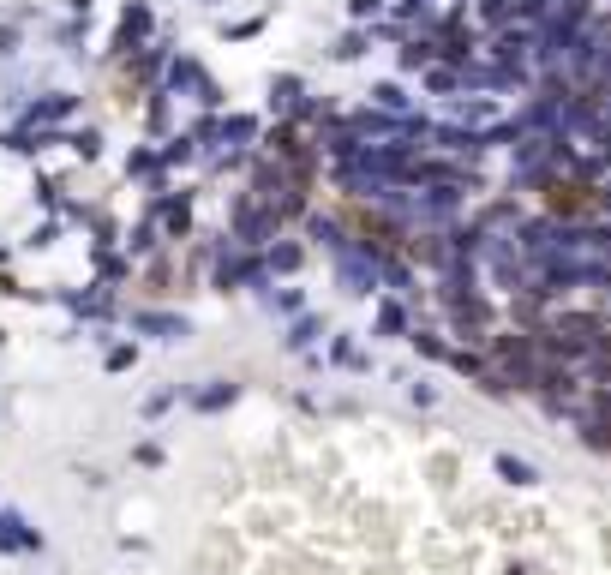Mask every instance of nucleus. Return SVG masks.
Masks as SVG:
<instances>
[{
  "label": "nucleus",
  "mask_w": 611,
  "mask_h": 575,
  "mask_svg": "<svg viewBox=\"0 0 611 575\" xmlns=\"http://www.w3.org/2000/svg\"><path fill=\"white\" fill-rule=\"evenodd\" d=\"M192 162H198V144H192L186 126L168 132V138H156V168H162V174H180V168H192Z\"/></svg>",
  "instance_id": "a211bd4d"
},
{
  "label": "nucleus",
  "mask_w": 611,
  "mask_h": 575,
  "mask_svg": "<svg viewBox=\"0 0 611 575\" xmlns=\"http://www.w3.org/2000/svg\"><path fill=\"white\" fill-rule=\"evenodd\" d=\"M408 348H414L426 366H450V342H444L438 330H420V324H414V330H408Z\"/></svg>",
  "instance_id": "cd10ccee"
},
{
  "label": "nucleus",
  "mask_w": 611,
  "mask_h": 575,
  "mask_svg": "<svg viewBox=\"0 0 611 575\" xmlns=\"http://www.w3.org/2000/svg\"><path fill=\"white\" fill-rule=\"evenodd\" d=\"M60 228H66V222H60V216H42V222H36V228H30V240H24V252H48V246H54V240H60Z\"/></svg>",
  "instance_id": "f704fd0d"
},
{
  "label": "nucleus",
  "mask_w": 611,
  "mask_h": 575,
  "mask_svg": "<svg viewBox=\"0 0 611 575\" xmlns=\"http://www.w3.org/2000/svg\"><path fill=\"white\" fill-rule=\"evenodd\" d=\"M324 336H330V318L306 306V312H294V318H288V330H282V348H288V354H312Z\"/></svg>",
  "instance_id": "4468645a"
},
{
  "label": "nucleus",
  "mask_w": 611,
  "mask_h": 575,
  "mask_svg": "<svg viewBox=\"0 0 611 575\" xmlns=\"http://www.w3.org/2000/svg\"><path fill=\"white\" fill-rule=\"evenodd\" d=\"M432 60H438L432 36H402V42H396V78H402V72H426Z\"/></svg>",
  "instance_id": "393cba45"
},
{
  "label": "nucleus",
  "mask_w": 611,
  "mask_h": 575,
  "mask_svg": "<svg viewBox=\"0 0 611 575\" xmlns=\"http://www.w3.org/2000/svg\"><path fill=\"white\" fill-rule=\"evenodd\" d=\"M156 90H168V96H192L198 108H210V114H222V84L210 78V66L192 54V48H174L168 54V66H162V78H156Z\"/></svg>",
  "instance_id": "f03ea898"
},
{
  "label": "nucleus",
  "mask_w": 611,
  "mask_h": 575,
  "mask_svg": "<svg viewBox=\"0 0 611 575\" xmlns=\"http://www.w3.org/2000/svg\"><path fill=\"white\" fill-rule=\"evenodd\" d=\"M390 12V0H348V24H378Z\"/></svg>",
  "instance_id": "e433bc0d"
},
{
  "label": "nucleus",
  "mask_w": 611,
  "mask_h": 575,
  "mask_svg": "<svg viewBox=\"0 0 611 575\" xmlns=\"http://www.w3.org/2000/svg\"><path fill=\"white\" fill-rule=\"evenodd\" d=\"M234 402H240V384H234V378H210V384L192 390V408H198V414H228Z\"/></svg>",
  "instance_id": "412c9836"
},
{
  "label": "nucleus",
  "mask_w": 611,
  "mask_h": 575,
  "mask_svg": "<svg viewBox=\"0 0 611 575\" xmlns=\"http://www.w3.org/2000/svg\"><path fill=\"white\" fill-rule=\"evenodd\" d=\"M408 330H414L408 294H378L372 300V342H408Z\"/></svg>",
  "instance_id": "9d476101"
},
{
  "label": "nucleus",
  "mask_w": 611,
  "mask_h": 575,
  "mask_svg": "<svg viewBox=\"0 0 611 575\" xmlns=\"http://www.w3.org/2000/svg\"><path fill=\"white\" fill-rule=\"evenodd\" d=\"M480 354H486V366H498L516 390H528L534 396V384H540V348H534V336L528 330H492L486 342H480Z\"/></svg>",
  "instance_id": "f257e3e1"
},
{
  "label": "nucleus",
  "mask_w": 611,
  "mask_h": 575,
  "mask_svg": "<svg viewBox=\"0 0 611 575\" xmlns=\"http://www.w3.org/2000/svg\"><path fill=\"white\" fill-rule=\"evenodd\" d=\"M6 258H12V252H6V246H0V264H6Z\"/></svg>",
  "instance_id": "ea45409f"
},
{
  "label": "nucleus",
  "mask_w": 611,
  "mask_h": 575,
  "mask_svg": "<svg viewBox=\"0 0 611 575\" xmlns=\"http://www.w3.org/2000/svg\"><path fill=\"white\" fill-rule=\"evenodd\" d=\"M24 18H30V12H18V18H6V24H0V60H6V66L24 54Z\"/></svg>",
  "instance_id": "473e14b6"
},
{
  "label": "nucleus",
  "mask_w": 611,
  "mask_h": 575,
  "mask_svg": "<svg viewBox=\"0 0 611 575\" xmlns=\"http://www.w3.org/2000/svg\"><path fill=\"white\" fill-rule=\"evenodd\" d=\"M78 114H84V96L78 90H36V96L18 102V120L24 126H72Z\"/></svg>",
  "instance_id": "0eeeda50"
},
{
  "label": "nucleus",
  "mask_w": 611,
  "mask_h": 575,
  "mask_svg": "<svg viewBox=\"0 0 611 575\" xmlns=\"http://www.w3.org/2000/svg\"><path fill=\"white\" fill-rule=\"evenodd\" d=\"M162 246H168V240H162V228H156V216H138V222H132V228L120 234V252H126L132 264H144V258H156Z\"/></svg>",
  "instance_id": "f3484780"
},
{
  "label": "nucleus",
  "mask_w": 611,
  "mask_h": 575,
  "mask_svg": "<svg viewBox=\"0 0 611 575\" xmlns=\"http://www.w3.org/2000/svg\"><path fill=\"white\" fill-rule=\"evenodd\" d=\"M324 360L330 366H342V372H372V354L348 336V330H330V348H324Z\"/></svg>",
  "instance_id": "aec40b11"
},
{
  "label": "nucleus",
  "mask_w": 611,
  "mask_h": 575,
  "mask_svg": "<svg viewBox=\"0 0 611 575\" xmlns=\"http://www.w3.org/2000/svg\"><path fill=\"white\" fill-rule=\"evenodd\" d=\"M0 348H6V330H0Z\"/></svg>",
  "instance_id": "79ce46f5"
},
{
  "label": "nucleus",
  "mask_w": 611,
  "mask_h": 575,
  "mask_svg": "<svg viewBox=\"0 0 611 575\" xmlns=\"http://www.w3.org/2000/svg\"><path fill=\"white\" fill-rule=\"evenodd\" d=\"M0 552H42V528H30L18 510H0Z\"/></svg>",
  "instance_id": "6ab92c4d"
},
{
  "label": "nucleus",
  "mask_w": 611,
  "mask_h": 575,
  "mask_svg": "<svg viewBox=\"0 0 611 575\" xmlns=\"http://www.w3.org/2000/svg\"><path fill=\"white\" fill-rule=\"evenodd\" d=\"M60 144H66V126H24V120H12V126L0 132V150H12V156H24V162L48 156V150H60Z\"/></svg>",
  "instance_id": "1a4fd4ad"
},
{
  "label": "nucleus",
  "mask_w": 611,
  "mask_h": 575,
  "mask_svg": "<svg viewBox=\"0 0 611 575\" xmlns=\"http://www.w3.org/2000/svg\"><path fill=\"white\" fill-rule=\"evenodd\" d=\"M174 402H180V390H150V396L138 402V414H144V420H162V414H168Z\"/></svg>",
  "instance_id": "c9c22d12"
},
{
  "label": "nucleus",
  "mask_w": 611,
  "mask_h": 575,
  "mask_svg": "<svg viewBox=\"0 0 611 575\" xmlns=\"http://www.w3.org/2000/svg\"><path fill=\"white\" fill-rule=\"evenodd\" d=\"M156 36V6L150 0H126L120 18H114V36H108V66H120L132 48H144Z\"/></svg>",
  "instance_id": "423d86ee"
},
{
  "label": "nucleus",
  "mask_w": 611,
  "mask_h": 575,
  "mask_svg": "<svg viewBox=\"0 0 611 575\" xmlns=\"http://www.w3.org/2000/svg\"><path fill=\"white\" fill-rule=\"evenodd\" d=\"M144 216H156L162 240L180 246L198 234V186H162V192H144Z\"/></svg>",
  "instance_id": "20e7f679"
},
{
  "label": "nucleus",
  "mask_w": 611,
  "mask_h": 575,
  "mask_svg": "<svg viewBox=\"0 0 611 575\" xmlns=\"http://www.w3.org/2000/svg\"><path fill=\"white\" fill-rule=\"evenodd\" d=\"M366 102H372V108H384V114H414V96H408V84H402V78H378V84L366 90Z\"/></svg>",
  "instance_id": "a878e982"
},
{
  "label": "nucleus",
  "mask_w": 611,
  "mask_h": 575,
  "mask_svg": "<svg viewBox=\"0 0 611 575\" xmlns=\"http://www.w3.org/2000/svg\"><path fill=\"white\" fill-rule=\"evenodd\" d=\"M144 132H150V138L180 132V126H174V96H168V90H144Z\"/></svg>",
  "instance_id": "5701e85b"
},
{
  "label": "nucleus",
  "mask_w": 611,
  "mask_h": 575,
  "mask_svg": "<svg viewBox=\"0 0 611 575\" xmlns=\"http://www.w3.org/2000/svg\"><path fill=\"white\" fill-rule=\"evenodd\" d=\"M90 264H96V282H108V288H120V282H132V258L126 252H114V246H90Z\"/></svg>",
  "instance_id": "b1692460"
},
{
  "label": "nucleus",
  "mask_w": 611,
  "mask_h": 575,
  "mask_svg": "<svg viewBox=\"0 0 611 575\" xmlns=\"http://www.w3.org/2000/svg\"><path fill=\"white\" fill-rule=\"evenodd\" d=\"M324 54H330L336 66H354V60H366V54H372V30H366V24H348V30H342Z\"/></svg>",
  "instance_id": "4be33fe9"
},
{
  "label": "nucleus",
  "mask_w": 611,
  "mask_h": 575,
  "mask_svg": "<svg viewBox=\"0 0 611 575\" xmlns=\"http://www.w3.org/2000/svg\"><path fill=\"white\" fill-rule=\"evenodd\" d=\"M408 402H414V408H438V384H426V378H408Z\"/></svg>",
  "instance_id": "4c0bfd02"
},
{
  "label": "nucleus",
  "mask_w": 611,
  "mask_h": 575,
  "mask_svg": "<svg viewBox=\"0 0 611 575\" xmlns=\"http://www.w3.org/2000/svg\"><path fill=\"white\" fill-rule=\"evenodd\" d=\"M264 306H270L276 318H294V312H306V288H282V282H270Z\"/></svg>",
  "instance_id": "7c9ffc66"
},
{
  "label": "nucleus",
  "mask_w": 611,
  "mask_h": 575,
  "mask_svg": "<svg viewBox=\"0 0 611 575\" xmlns=\"http://www.w3.org/2000/svg\"><path fill=\"white\" fill-rule=\"evenodd\" d=\"M492 468H498V480H510V486H540V468H528L522 456H510V450H498L492 456Z\"/></svg>",
  "instance_id": "c756f323"
},
{
  "label": "nucleus",
  "mask_w": 611,
  "mask_h": 575,
  "mask_svg": "<svg viewBox=\"0 0 611 575\" xmlns=\"http://www.w3.org/2000/svg\"><path fill=\"white\" fill-rule=\"evenodd\" d=\"M258 132H264V120L246 108H222V120H216V144H234V150H258Z\"/></svg>",
  "instance_id": "2eb2a0df"
},
{
  "label": "nucleus",
  "mask_w": 611,
  "mask_h": 575,
  "mask_svg": "<svg viewBox=\"0 0 611 575\" xmlns=\"http://www.w3.org/2000/svg\"><path fill=\"white\" fill-rule=\"evenodd\" d=\"M306 96H312V90H306L300 72H276V78H270V114H276V120H294Z\"/></svg>",
  "instance_id": "dca6fc26"
},
{
  "label": "nucleus",
  "mask_w": 611,
  "mask_h": 575,
  "mask_svg": "<svg viewBox=\"0 0 611 575\" xmlns=\"http://www.w3.org/2000/svg\"><path fill=\"white\" fill-rule=\"evenodd\" d=\"M138 366V342H108L102 348V372H132Z\"/></svg>",
  "instance_id": "72a5a7b5"
},
{
  "label": "nucleus",
  "mask_w": 611,
  "mask_h": 575,
  "mask_svg": "<svg viewBox=\"0 0 611 575\" xmlns=\"http://www.w3.org/2000/svg\"><path fill=\"white\" fill-rule=\"evenodd\" d=\"M132 336L186 342V336H192V318H186V312H168V306H138V312H132Z\"/></svg>",
  "instance_id": "9b49d317"
},
{
  "label": "nucleus",
  "mask_w": 611,
  "mask_h": 575,
  "mask_svg": "<svg viewBox=\"0 0 611 575\" xmlns=\"http://www.w3.org/2000/svg\"><path fill=\"white\" fill-rule=\"evenodd\" d=\"M330 276H336V288L348 294V300H378L384 294V276H378V258L354 240V246H342V252H330Z\"/></svg>",
  "instance_id": "39448f33"
},
{
  "label": "nucleus",
  "mask_w": 611,
  "mask_h": 575,
  "mask_svg": "<svg viewBox=\"0 0 611 575\" xmlns=\"http://www.w3.org/2000/svg\"><path fill=\"white\" fill-rule=\"evenodd\" d=\"M264 24H270V12H252V18H228V24H222V42H252V36H264Z\"/></svg>",
  "instance_id": "2f4dec72"
},
{
  "label": "nucleus",
  "mask_w": 611,
  "mask_h": 575,
  "mask_svg": "<svg viewBox=\"0 0 611 575\" xmlns=\"http://www.w3.org/2000/svg\"><path fill=\"white\" fill-rule=\"evenodd\" d=\"M276 234H282V216H276L258 192H246V186H240V192L228 198V240H234V246H246V252H264Z\"/></svg>",
  "instance_id": "7ed1b4c3"
},
{
  "label": "nucleus",
  "mask_w": 611,
  "mask_h": 575,
  "mask_svg": "<svg viewBox=\"0 0 611 575\" xmlns=\"http://www.w3.org/2000/svg\"><path fill=\"white\" fill-rule=\"evenodd\" d=\"M198 6H222V0H198Z\"/></svg>",
  "instance_id": "a19ab883"
},
{
  "label": "nucleus",
  "mask_w": 611,
  "mask_h": 575,
  "mask_svg": "<svg viewBox=\"0 0 611 575\" xmlns=\"http://www.w3.org/2000/svg\"><path fill=\"white\" fill-rule=\"evenodd\" d=\"M72 318H84V324H114L120 318V300H114V288L108 282H90V288H60L54 294Z\"/></svg>",
  "instance_id": "6e6552de"
},
{
  "label": "nucleus",
  "mask_w": 611,
  "mask_h": 575,
  "mask_svg": "<svg viewBox=\"0 0 611 575\" xmlns=\"http://www.w3.org/2000/svg\"><path fill=\"white\" fill-rule=\"evenodd\" d=\"M420 84H426V96H438V102H444V96H456V90H462V66H450V60H432V66L420 72Z\"/></svg>",
  "instance_id": "bb28decb"
},
{
  "label": "nucleus",
  "mask_w": 611,
  "mask_h": 575,
  "mask_svg": "<svg viewBox=\"0 0 611 575\" xmlns=\"http://www.w3.org/2000/svg\"><path fill=\"white\" fill-rule=\"evenodd\" d=\"M300 228H306V240H312V246H324V252L354 246V228H348L336 210H306V216H300Z\"/></svg>",
  "instance_id": "f8f14e48"
},
{
  "label": "nucleus",
  "mask_w": 611,
  "mask_h": 575,
  "mask_svg": "<svg viewBox=\"0 0 611 575\" xmlns=\"http://www.w3.org/2000/svg\"><path fill=\"white\" fill-rule=\"evenodd\" d=\"M66 150L78 162H102V126H66Z\"/></svg>",
  "instance_id": "c85d7f7f"
},
{
  "label": "nucleus",
  "mask_w": 611,
  "mask_h": 575,
  "mask_svg": "<svg viewBox=\"0 0 611 575\" xmlns=\"http://www.w3.org/2000/svg\"><path fill=\"white\" fill-rule=\"evenodd\" d=\"M132 462H138V468H162V444H138Z\"/></svg>",
  "instance_id": "58836bf2"
},
{
  "label": "nucleus",
  "mask_w": 611,
  "mask_h": 575,
  "mask_svg": "<svg viewBox=\"0 0 611 575\" xmlns=\"http://www.w3.org/2000/svg\"><path fill=\"white\" fill-rule=\"evenodd\" d=\"M264 270H270L276 282H294V276L306 270V240H294V234L282 228V234L264 246Z\"/></svg>",
  "instance_id": "ddd939ff"
}]
</instances>
